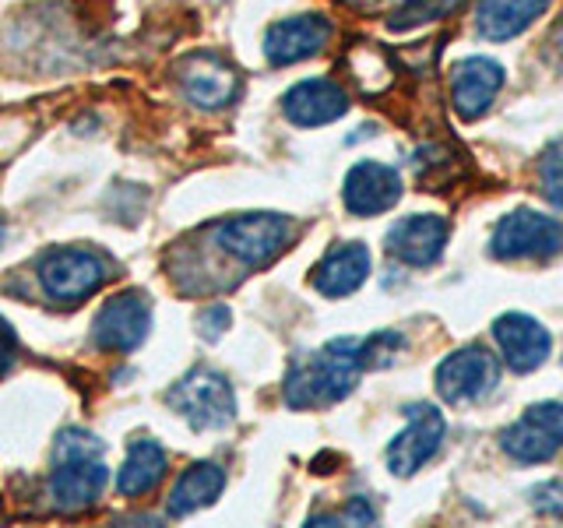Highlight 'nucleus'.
<instances>
[{"label":"nucleus","instance_id":"nucleus-1","mask_svg":"<svg viewBox=\"0 0 563 528\" xmlns=\"http://www.w3.org/2000/svg\"><path fill=\"white\" fill-rule=\"evenodd\" d=\"M360 339H334L324 349L296 356L286 374V405L292 409H321V405L342 402L363 374Z\"/></svg>","mask_w":563,"mask_h":528},{"label":"nucleus","instance_id":"nucleus-2","mask_svg":"<svg viewBox=\"0 0 563 528\" xmlns=\"http://www.w3.org/2000/svg\"><path fill=\"white\" fill-rule=\"evenodd\" d=\"M106 472L102 462V440L85 433V430H64L53 448V475H49V497L53 507L64 515H78V510L92 507L99 493L106 490Z\"/></svg>","mask_w":563,"mask_h":528},{"label":"nucleus","instance_id":"nucleus-3","mask_svg":"<svg viewBox=\"0 0 563 528\" xmlns=\"http://www.w3.org/2000/svg\"><path fill=\"white\" fill-rule=\"evenodd\" d=\"M110 275L113 261L96 246H57L40 261V286L57 304H78L99 293Z\"/></svg>","mask_w":563,"mask_h":528},{"label":"nucleus","instance_id":"nucleus-4","mask_svg":"<svg viewBox=\"0 0 563 528\" xmlns=\"http://www.w3.org/2000/svg\"><path fill=\"white\" fill-rule=\"evenodd\" d=\"M296 237V226L286 216H240L229 219L216 229V243L229 257H236L246 268H264L272 264L282 251H289Z\"/></svg>","mask_w":563,"mask_h":528},{"label":"nucleus","instance_id":"nucleus-5","mask_svg":"<svg viewBox=\"0 0 563 528\" xmlns=\"http://www.w3.org/2000/svg\"><path fill=\"white\" fill-rule=\"evenodd\" d=\"M166 402L180 413L194 430H222L236 419V395L229 381L216 370H190V374L173 387Z\"/></svg>","mask_w":563,"mask_h":528},{"label":"nucleus","instance_id":"nucleus-6","mask_svg":"<svg viewBox=\"0 0 563 528\" xmlns=\"http://www.w3.org/2000/svg\"><path fill=\"white\" fill-rule=\"evenodd\" d=\"M493 257L500 261H545L563 251V226L553 216L518 208L504 216L489 240Z\"/></svg>","mask_w":563,"mask_h":528},{"label":"nucleus","instance_id":"nucleus-7","mask_svg":"<svg viewBox=\"0 0 563 528\" xmlns=\"http://www.w3.org/2000/svg\"><path fill=\"white\" fill-rule=\"evenodd\" d=\"M500 448L521 465L553 462L563 451V405L560 402L528 405L525 416L500 433Z\"/></svg>","mask_w":563,"mask_h":528},{"label":"nucleus","instance_id":"nucleus-8","mask_svg":"<svg viewBox=\"0 0 563 528\" xmlns=\"http://www.w3.org/2000/svg\"><path fill=\"white\" fill-rule=\"evenodd\" d=\"M437 395L451 405H468L486 398L500 381L497 356L483 345H465L437 366Z\"/></svg>","mask_w":563,"mask_h":528},{"label":"nucleus","instance_id":"nucleus-9","mask_svg":"<svg viewBox=\"0 0 563 528\" xmlns=\"http://www.w3.org/2000/svg\"><path fill=\"white\" fill-rule=\"evenodd\" d=\"M148 328H152L148 296L141 289H128L113 296L110 304L96 314L92 334H96V345L106 352H131L148 339Z\"/></svg>","mask_w":563,"mask_h":528},{"label":"nucleus","instance_id":"nucleus-10","mask_svg":"<svg viewBox=\"0 0 563 528\" xmlns=\"http://www.w3.org/2000/svg\"><path fill=\"white\" fill-rule=\"evenodd\" d=\"M440 440H444V416L433 405H412L409 427L387 448V469L401 475V480H409L440 451Z\"/></svg>","mask_w":563,"mask_h":528},{"label":"nucleus","instance_id":"nucleus-11","mask_svg":"<svg viewBox=\"0 0 563 528\" xmlns=\"http://www.w3.org/2000/svg\"><path fill=\"white\" fill-rule=\"evenodd\" d=\"M401 201V176L398 169L374 163V158H363L349 173H345V187H342V205L349 216L369 219L380 216V211L395 208Z\"/></svg>","mask_w":563,"mask_h":528},{"label":"nucleus","instance_id":"nucleus-12","mask_svg":"<svg viewBox=\"0 0 563 528\" xmlns=\"http://www.w3.org/2000/svg\"><path fill=\"white\" fill-rule=\"evenodd\" d=\"M331 43V22L324 14H296L282 18L264 32V57L275 67H289L317 57Z\"/></svg>","mask_w":563,"mask_h":528},{"label":"nucleus","instance_id":"nucleus-13","mask_svg":"<svg viewBox=\"0 0 563 528\" xmlns=\"http://www.w3.org/2000/svg\"><path fill=\"white\" fill-rule=\"evenodd\" d=\"M180 88L198 110H222L240 96V75L219 53H190L180 64Z\"/></svg>","mask_w":563,"mask_h":528},{"label":"nucleus","instance_id":"nucleus-14","mask_svg":"<svg viewBox=\"0 0 563 528\" xmlns=\"http://www.w3.org/2000/svg\"><path fill=\"white\" fill-rule=\"evenodd\" d=\"M504 88V67L489 57H465L451 70V106L462 120H479Z\"/></svg>","mask_w":563,"mask_h":528},{"label":"nucleus","instance_id":"nucleus-15","mask_svg":"<svg viewBox=\"0 0 563 528\" xmlns=\"http://www.w3.org/2000/svg\"><path fill=\"white\" fill-rule=\"evenodd\" d=\"M448 222L440 216H427V211H419V216H409V219H398L391 229H387V254L401 264H412V268H427L433 264L440 254H444V243H448Z\"/></svg>","mask_w":563,"mask_h":528},{"label":"nucleus","instance_id":"nucleus-16","mask_svg":"<svg viewBox=\"0 0 563 528\" xmlns=\"http://www.w3.org/2000/svg\"><path fill=\"white\" fill-rule=\"evenodd\" d=\"M493 339H497L507 366L515 374H532L550 356V331H545L536 317L528 314H504L493 321Z\"/></svg>","mask_w":563,"mask_h":528},{"label":"nucleus","instance_id":"nucleus-17","mask_svg":"<svg viewBox=\"0 0 563 528\" xmlns=\"http://www.w3.org/2000/svg\"><path fill=\"white\" fill-rule=\"evenodd\" d=\"M345 110H349L345 88L328 78L299 81L289 88L286 99H282V113H286L289 123H296V128H321V123L345 117Z\"/></svg>","mask_w":563,"mask_h":528},{"label":"nucleus","instance_id":"nucleus-18","mask_svg":"<svg viewBox=\"0 0 563 528\" xmlns=\"http://www.w3.org/2000/svg\"><path fill=\"white\" fill-rule=\"evenodd\" d=\"M369 275V251L366 243H334L331 251L317 261V268L310 275L313 289L328 296V299H339V296H352Z\"/></svg>","mask_w":563,"mask_h":528},{"label":"nucleus","instance_id":"nucleus-19","mask_svg":"<svg viewBox=\"0 0 563 528\" xmlns=\"http://www.w3.org/2000/svg\"><path fill=\"white\" fill-rule=\"evenodd\" d=\"M550 8V0H483L479 4V18L475 25L493 43L515 40L525 29H532L539 18Z\"/></svg>","mask_w":563,"mask_h":528},{"label":"nucleus","instance_id":"nucleus-20","mask_svg":"<svg viewBox=\"0 0 563 528\" xmlns=\"http://www.w3.org/2000/svg\"><path fill=\"white\" fill-rule=\"evenodd\" d=\"M166 451L148 437H137L128 448V458L117 472V493L120 497H145L166 475Z\"/></svg>","mask_w":563,"mask_h":528},{"label":"nucleus","instance_id":"nucleus-21","mask_svg":"<svg viewBox=\"0 0 563 528\" xmlns=\"http://www.w3.org/2000/svg\"><path fill=\"white\" fill-rule=\"evenodd\" d=\"M225 486V472L216 465V462H198L190 465L180 480H176V486L169 490V515L173 518H187L194 515V510H201L208 504H216V497L222 493Z\"/></svg>","mask_w":563,"mask_h":528},{"label":"nucleus","instance_id":"nucleus-22","mask_svg":"<svg viewBox=\"0 0 563 528\" xmlns=\"http://www.w3.org/2000/svg\"><path fill=\"white\" fill-rule=\"evenodd\" d=\"M345 67H349L352 81H356L366 96H380L395 78V70H391V64H387L384 53L377 46H366V43L352 46V53L345 57Z\"/></svg>","mask_w":563,"mask_h":528},{"label":"nucleus","instance_id":"nucleus-23","mask_svg":"<svg viewBox=\"0 0 563 528\" xmlns=\"http://www.w3.org/2000/svg\"><path fill=\"white\" fill-rule=\"evenodd\" d=\"M465 0H405L401 8H395V14L387 18V29L391 32H409L419 25L440 22V18H451L454 11H462Z\"/></svg>","mask_w":563,"mask_h":528},{"label":"nucleus","instance_id":"nucleus-24","mask_svg":"<svg viewBox=\"0 0 563 528\" xmlns=\"http://www.w3.org/2000/svg\"><path fill=\"white\" fill-rule=\"evenodd\" d=\"M401 349H405V339L398 331H377L360 342V356L366 370H380V366H391Z\"/></svg>","mask_w":563,"mask_h":528},{"label":"nucleus","instance_id":"nucleus-25","mask_svg":"<svg viewBox=\"0 0 563 528\" xmlns=\"http://www.w3.org/2000/svg\"><path fill=\"white\" fill-rule=\"evenodd\" d=\"M539 190L556 208H563V138L553 141V145L542 152V163H539Z\"/></svg>","mask_w":563,"mask_h":528},{"label":"nucleus","instance_id":"nucleus-26","mask_svg":"<svg viewBox=\"0 0 563 528\" xmlns=\"http://www.w3.org/2000/svg\"><path fill=\"white\" fill-rule=\"evenodd\" d=\"M532 507L545 518L563 521V480H550L532 490Z\"/></svg>","mask_w":563,"mask_h":528},{"label":"nucleus","instance_id":"nucleus-27","mask_svg":"<svg viewBox=\"0 0 563 528\" xmlns=\"http://www.w3.org/2000/svg\"><path fill=\"white\" fill-rule=\"evenodd\" d=\"M233 324V310H229L225 304H211L198 314V331H201V339L208 342H216L225 334V328Z\"/></svg>","mask_w":563,"mask_h":528},{"label":"nucleus","instance_id":"nucleus-28","mask_svg":"<svg viewBox=\"0 0 563 528\" xmlns=\"http://www.w3.org/2000/svg\"><path fill=\"white\" fill-rule=\"evenodd\" d=\"M14 360H18V334L4 317H0V377L14 366Z\"/></svg>","mask_w":563,"mask_h":528},{"label":"nucleus","instance_id":"nucleus-29","mask_svg":"<svg viewBox=\"0 0 563 528\" xmlns=\"http://www.w3.org/2000/svg\"><path fill=\"white\" fill-rule=\"evenodd\" d=\"M553 43H556V50H560V57H563V25H560V32H556V40H553Z\"/></svg>","mask_w":563,"mask_h":528}]
</instances>
